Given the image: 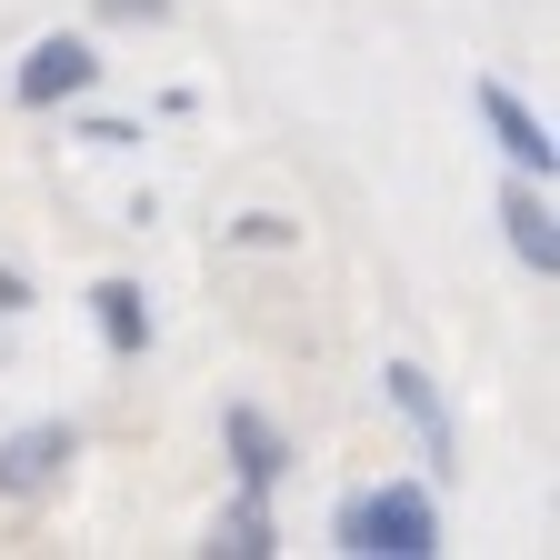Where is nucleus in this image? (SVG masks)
Returning <instances> with one entry per match:
<instances>
[{
  "instance_id": "nucleus-1",
  "label": "nucleus",
  "mask_w": 560,
  "mask_h": 560,
  "mask_svg": "<svg viewBox=\"0 0 560 560\" xmlns=\"http://www.w3.org/2000/svg\"><path fill=\"white\" fill-rule=\"evenodd\" d=\"M340 550H381V560H431L441 550V521H431V501H420V490H381V501H371V490H361V501H340Z\"/></svg>"
},
{
  "instance_id": "nucleus-5",
  "label": "nucleus",
  "mask_w": 560,
  "mask_h": 560,
  "mask_svg": "<svg viewBox=\"0 0 560 560\" xmlns=\"http://www.w3.org/2000/svg\"><path fill=\"white\" fill-rule=\"evenodd\" d=\"M480 120H490V140H501L521 171H540V180H550V161H560V151H550V130H540V120H530L501 81H480Z\"/></svg>"
},
{
  "instance_id": "nucleus-2",
  "label": "nucleus",
  "mask_w": 560,
  "mask_h": 560,
  "mask_svg": "<svg viewBox=\"0 0 560 560\" xmlns=\"http://www.w3.org/2000/svg\"><path fill=\"white\" fill-rule=\"evenodd\" d=\"M381 390H390V410H400L410 431H420V451H431V470L451 480V470H460V431H451V410H441V381L420 371V361H390V371H381Z\"/></svg>"
},
{
  "instance_id": "nucleus-12",
  "label": "nucleus",
  "mask_w": 560,
  "mask_h": 560,
  "mask_svg": "<svg viewBox=\"0 0 560 560\" xmlns=\"http://www.w3.org/2000/svg\"><path fill=\"white\" fill-rule=\"evenodd\" d=\"M110 11H130V21H161V11H171V0H110Z\"/></svg>"
},
{
  "instance_id": "nucleus-8",
  "label": "nucleus",
  "mask_w": 560,
  "mask_h": 560,
  "mask_svg": "<svg viewBox=\"0 0 560 560\" xmlns=\"http://www.w3.org/2000/svg\"><path fill=\"white\" fill-rule=\"evenodd\" d=\"M501 221H511V250H521V260L550 280V270H560V231H550V200H540V190H511V200H501Z\"/></svg>"
},
{
  "instance_id": "nucleus-7",
  "label": "nucleus",
  "mask_w": 560,
  "mask_h": 560,
  "mask_svg": "<svg viewBox=\"0 0 560 560\" xmlns=\"http://www.w3.org/2000/svg\"><path fill=\"white\" fill-rule=\"evenodd\" d=\"M221 431H231V460H241V490H270L280 470H291V441H280V431H270V420H260L250 400H241V410L221 420Z\"/></svg>"
},
{
  "instance_id": "nucleus-9",
  "label": "nucleus",
  "mask_w": 560,
  "mask_h": 560,
  "mask_svg": "<svg viewBox=\"0 0 560 560\" xmlns=\"http://www.w3.org/2000/svg\"><path fill=\"white\" fill-rule=\"evenodd\" d=\"M210 550H231V560H270V550H280V530H270V511H260V490H241V501L221 511Z\"/></svg>"
},
{
  "instance_id": "nucleus-3",
  "label": "nucleus",
  "mask_w": 560,
  "mask_h": 560,
  "mask_svg": "<svg viewBox=\"0 0 560 560\" xmlns=\"http://www.w3.org/2000/svg\"><path fill=\"white\" fill-rule=\"evenodd\" d=\"M70 460H81V431H70V420H31V431L0 441V490H11V501H31V490H50Z\"/></svg>"
},
{
  "instance_id": "nucleus-11",
  "label": "nucleus",
  "mask_w": 560,
  "mask_h": 560,
  "mask_svg": "<svg viewBox=\"0 0 560 560\" xmlns=\"http://www.w3.org/2000/svg\"><path fill=\"white\" fill-rule=\"evenodd\" d=\"M21 311H31V280H21L11 260H0V320H21Z\"/></svg>"
},
{
  "instance_id": "nucleus-6",
  "label": "nucleus",
  "mask_w": 560,
  "mask_h": 560,
  "mask_svg": "<svg viewBox=\"0 0 560 560\" xmlns=\"http://www.w3.org/2000/svg\"><path fill=\"white\" fill-rule=\"evenodd\" d=\"M91 320L110 340V361H140V350H151V301H140V280H101V291H91Z\"/></svg>"
},
{
  "instance_id": "nucleus-4",
  "label": "nucleus",
  "mask_w": 560,
  "mask_h": 560,
  "mask_svg": "<svg viewBox=\"0 0 560 560\" xmlns=\"http://www.w3.org/2000/svg\"><path fill=\"white\" fill-rule=\"evenodd\" d=\"M91 81H101V50L70 40V31L31 40V60H21V101H31V110H50V101H70V91H91Z\"/></svg>"
},
{
  "instance_id": "nucleus-10",
  "label": "nucleus",
  "mask_w": 560,
  "mask_h": 560,
  "mask_svg": "<svg viewBox=\"0 0 560 560\" xmlns=\"http://www.w3.org/2000/svg\"><path fill=\"white\" fill-rule=\"evenodd\" d=\"M81 140H91V151H130L140 120H81Z\"/></svg>"
}]
</instances>
